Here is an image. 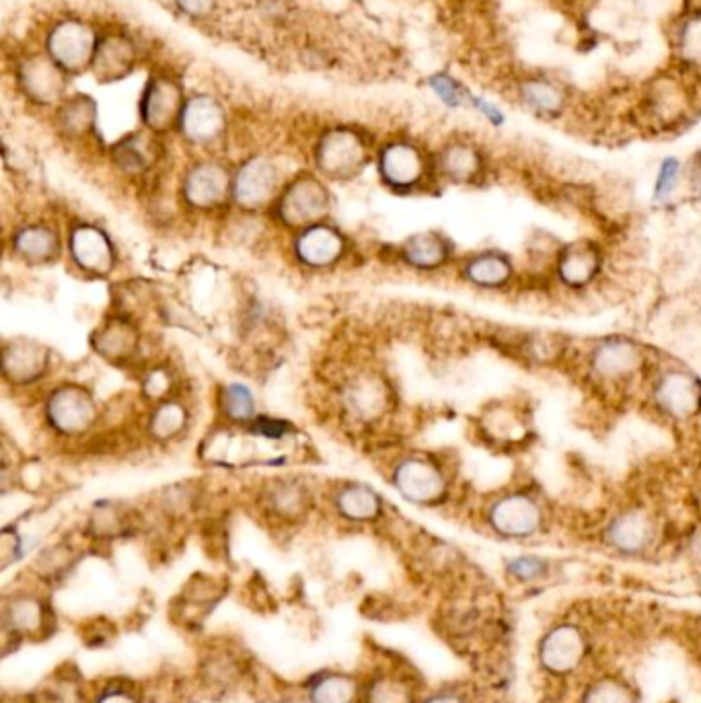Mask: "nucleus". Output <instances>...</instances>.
<instances>
[{"mask_svg": "<svg viewBox=\"0 0 701 703\" xmlns=\"http://www.w3.org/2000/svg\"><path fill=\"white\" fill-rule=\"evenodd\" d=\"M412 695L408 691V687L391 681V679H383L379 681L371 693H368V701L371 703H410Z\"/></svg>", "mask_w": 701, "mask_h": 703, "instance_id": "nucleus-40", "label": "nucleus"}, {"mask_svg": "<svg viewBox=\"0 0 701 703\" xmlns=\"http://www.w3.org/2000/svg\"><path fill=\"white\" fill-rule=\"evenodd\" d=\"M52 366V352L38 340L13 338L3 348V375L11 387L27 389L42 383Z\"/></svg>", "mask_w": 701, "mask_h": 703, "instance_id": "nucleus-15", "label": "nucleus"}, {"mask_svg": "<svg viewBox=\"0 0 701 703\" xmlns=\"http://www.w3.org/2000/svg\"><path fill=\"white\" fill-rule=\"evenodd\" d=\"M99 703H136V701L126 691H114V693H107Z\"/></svg>", "mask_w": 701, "mask_h": 703, "instance_id": "nucleus-45", "label": "nucleus"}, {"mask_svg": "<svg viewBox=\"0 0 701 703\" xmlns=\"http://www.w3.org/2000/svg\"><path fill=\"white\" fill-rule=\"evenodd\" d=\"M469 101L490 124H494V126H502L504 124V114L494 103L486 101L484 97H469Z\"/></svg>", "mask_w": 701, "mask_h": 703, "instance_id": "nucleus-43", "label": "nucleus"}, {"mask_svg": "<svg viewBox=\"0 0 701 703\" xmlns=\"http://www.w3.org/2000/svg\"><path fill=\"white\" fill-rule=\"evenodd\" d=\"M603 272V251L590 239H578L562 249L553 257V274L558 284L568 290H584L593 286Z\"/></svg>", "mask_w": 701, "mask_h": 703, "instance_id": "nucleus-16", "label": "nucleus"}, {"mask_svg": "<svg viewBox=\"0 0 701 703\" xmlns=\"http://www.w3.org/2000/svg\"><path fill=\"white\" fill-rule=\"evenodd\" d=\"M42 619H44L42 605L35 599L21 597L9 607V621L13 623L15 629H19V632H33V629H38L42 625Z\"/></svg>", "mask_w": 701, "mask_h": 703, "instance_id": "nucleus-38", "label": "nucleus"}, {"mask_svg": "<svg viewBox=\"0 0 701 703\" xmlns=\"http://www.w3.org/2000/svg\"><path fill=\"white\" fill-rule=\"evenodd\" d=\"M91 344H93V350L103 360L118 366H126L140 358L144 336L138 321L126 315L114 313L112 317L101 321V325L93 333Z\"/></svg>", "mask_w": 701, "mask_h": 703, "instance_id": "nucleus-17", "label": "nucleus"}, {"mask_svg": "<svg viewBox=\"0 0 701 703\" xmlns=\"http://www.w3.org/2000/svg\"><path fill=\"white\" fill-rule=\"evenodd\" d=\"M453 251V243L445 235L436 231H424L405 239L397 247L395 257L405 268L422 274H432L445 270L451 264Z\"/></svg>", "mask_w": 701, "mask_h": 703, "instance_id": "nucleus-20", "label": "nucleus"}, {"mask_svg": "<svg viewBox=\"0 0 701 703\" xmlns=\"http://www.w3.org/2000/svg\"><path fill=\"white\" fill-rule=\"evenodd\" d=\"M315 163L323 177L338 181L352 179L368 163V146L354 130H331L315 148Z\"/></svg>", "mask_w": 701, "mask_h": 703, "instance_id": "nucleus-13", "label": "nucleus"}, {"mask_svg": "<svg viewBox=\"0 0 701 703\" xmlns=\"http://www.w3.org/2000/svg\"><path fill=\"white\" fill-rule=\"evenodd\" d=\"M430 87L440 97V101H445L449 107H459L465 101H469V97H471L465 93V89L455 79L447 77V74H436V77H432Z\"/></svg>", "mask_w": 701, "mask_h": 703, "instance_id": "nucleus-39", "label": "nucleus"}, {"mask_svg": "<svg viewBox=\"0 0 701 703\" xmlns=\"http://www.w3.org/2000/svg\"><path fill=\"white\" fill-rule=\"evenodd\" d=\"M582 652V644L574 629H558L556 634L549 636L543 648V658L549 669L568 671L578 662Z\"/></svg>", "mask_w": 701, "mask_h": 703, "instance_id": "nucleus-31", "label": "nucleus"}, {"mask_svg": "<svg viewBox=\"0 0 701 703\" xmlns=\"http://www.w3.org/2000/svg\"><path fill=\"white\" fill-rule=\"evenodd\" d=\"M114 163L126 175H142L155 163V148L151 140L142 136H130L114 148Z\"/></svg>", "mask_w": 701, "mask_h": 703, "instance_id": "nucleus-30", "label": "nucleus"}, {"mask_svg": "<svg viewBox=\"0 0 701 703\" xmlns=\"http://www.w3.org/2000/svg\"><path fill=\"white\" fill-rule=\"evenodd\" d=\"M280 169L266 157H253L233 173L231 206L247 214L270 212L284 190Z\"/></svg>", "mask_w": 701, "mask_h": 703, "instance_id": "nucleus-9", "label": "nucleus"}, {"mask_svg": "<svg viewBox=\"0 0 701 703\" xmlns=\"http://www.w3.org/2000/svg\"><path fill=\"white\" fill-rule=\"evenodd\" d=\"M190 424L192 412L188 403L175 395L149 405V414L144 418V436L155 444H171L188 434Z\"/></svg>", "mask_w": 701, "mask_h": 703, "instance_id": "nucleus-22", "label": "nucleus"}, {"mask_svg": "<svg viewBox=\"0 0 701 703\" xmlns=\"http://www.w3.org/2000/svg\"><path fill=\"white\" fill-rule=\"evenodd\" d=\"M179 130L194 144H212L225 130L223 109L208 97H196L183 105L179 116Z\"/></svg>", "mask_w": 701, "mask_h": 703, "instance_id": "nucleus-25", "label": "nucleus"}, {"mask_svg": "<svg viewBox=\"0 0 701 703\" xmlns=\"http://www.w3.org/2000/svg\"><path fill=\"white\" fill-rule=\"evenodd\" d=\"M679 52L689 66L701 68V13L683 23L679 33Z\"/></svg>", "mask_w": 701, "mask_h": 703, "instance_id": "nucleus-37", "label": "nucleus"}, {"mask_svg": "<svg viewBox=\"0 0 701 703\" xmlns=\"http://www.w3.org/2000/svg\"><path fill=\"white\" fill-rule=\"evenodd\" d=\"M654 533V518L644 506L623 508L621 512H617V516H613V521L607 527V539L611 541V545L627 553L646 549L652 543Z\"/></svg>", "mask_w": 701, "mask_h": 703, "instance_id": "nucleus-24", "label": "nucleus"}, {"mask_svg": "<svg viewBox=\"0 0 701 703\" xmlns=\"http://www.w3.org/2000/svg\"><path fill=\"white\" fill-rule=\"evenodd\" d=\"M459 276L465 284L477 290L498 292L514 282L516 266L508 253L486 249L463 257L459 264Z\"/></svg>", "mask_w": 701, "mask_h": 703, "instance_id": "nucleus-19", "label": "nucleus"}, {"mask_svg": "<svg viewBox=\"0 0 701 703\" xmlns=\"http://www.w3.org/2000/svg\"><path fill=\"white\" fill-rule=\"evenodd\" d=\"M7 241L11 253L27 266H50L66 253V235L50 218L21 220Z\"/></svg>", "mask_w": 701, "mask_h": 703, "instance_id": "nucleus-12", "label": "nucleus"}, {"mask_svg": "<svg viewBox=\"0 0 701 703\" xmlns=\"http://www.w3.org/2000/svg\"><path fill=\"white\" fill-rule=\"evenodd\" d=\"M181 109V93L171 81H151L142 101V120L146 128L153 132H167L173 124H179Z\"/></svg>", "mask_w": 701, "mask_h": 703, "instance_id": "nucleus-27", "label": "nucleus"}, {"mask_svg": "<svg viewBox=\"0 0 701 703\" xmlns=\"http://www.w3.org/2000/svg\"><path fill=\"white\" fill-rule=\"evenodd\" d=\"M379 175L395 192H416L430 177V163L412 142H391L379 153Z\"/></svg>", "mask_w": 701, "mask_h": 703, "instance_id": "nucleus-14", "label": "nucleus"}, {"mask_svg": "<svg viewBox=\"0 0 701 703\" xmlns=\"http://www.w3.org/2000/svg\"><path fill=\"white\" fill-rule=\"evenodd\" d=\"M130 62H132L130 44L120 40V37H109L107 42H103L97 48V56H95L97 77L107 81L118 79L130 68Z\"/></svg>", "mask_w": 701, "mask_h": 703, "instance_id": "nucleus-32", "label": "nucleus"}, {"mask_svg": "<svg viewBox=\"0 0 701 703\" xmlns=\"http://www.w3.org/2000/svg\"><path fill=\"white\" fill-rule=\"evenodd\" d=\"M233 171L218 161H198L181 177L179 206L194 214H214L231 206Z\"/></svg>", "mask_w": 701, "mask_h": 703, "instance_id": "nucleus-8", "label": "nucleus"}, {"mask_svg": "<svg viewBox=\"0 0 701 703\" xmlns=\"http://www.w3.org/2000/svg\"><path fill=\"white\" fill-rule=\"evenodd\" d=\"M48 50L54 64L66 70H79L93 56V33L79 21H66L52 31Z\"/></svg>", "mask_w": 701, "mask_h": 703, "instance_id": "nucleus-23", "label": "nucleus"}, {"mask_svg": "<svg viewBox=\"0 0 701 703\" xmlns=\"http://www.w3.org/2000/svg\"><path fill=\"white\" fill-rule=\"evenodd\" d=\"M389 481L401 498L418 506H438L453 492V475L447 463L422 451L399 455L389 467Z\"/></svg>", "mask_w": 701, "mask_h": 703, "instance_id": "nucleus-1", "label": "nucleus"}, {"mask_svg": "<svg viewBox=\"0 0 701 703\" xmlns=\"http://www.w3.org/2000/svg\"><path fill=\"white\" fill-rule=\"evenodd\" d=\"M547 564L541 558H535V555H523V558H514L508 564V572L519 578V580H533L537 576H541L545 572Z\"/></svg>", "mask_w": 701, "mask_h": 703, "instance_id": "nucleus-41", "label": "nucleus"}, {"mask_svg": "<svg viewBox=\"0 0 701 703\" xmlns=\"http://www.w3.org/2000/svg\"><path fill=\"white\" fill-rule=\"evenodd\" d=\"M434 173L455 185H471L484 175V157L471 142H451L436 157Z\"/></svg>", "mask_w": 701, "mask_h": 703, "instance_id": "nucleus-26", "label": "nucleus"}, {"mask_svg": "<svg viewBox=\"0 0 701 703\" xmlns=\"http://www.w3.org/2000/svg\"><path fill=\"white\" fill-rule=\"evenodd\" d=\"M354 697V683L348 677L331 675L319 681L313 689L315 703H350Z\"/></svg>", "mask_w": 701, "mask_h": 703, "instance_id": "nucleus-36", "label": "nucleus"}, {"mask_svg": "<svg viewBox=\"0 0 701 703\" xmlns=\"http://www.w3.org/2000/svg\"><path fill=\"white\" fill-rule=\"evenodd\" d=\"M681 175H683V163L677 157L662 159L658 173H656V181H654V200L656 202H669L675 196V192L679 190Z\"/></svg>", "mask_w": 701, "mask_h": 703, "instance_id": "nucleus-35", "label": "nucleus"}, {"mask_svg": "<svg viewBox=\"0 0 701 703\" xmlns=\"http://www.w3.org/2000/svg\"><path fill=\"white\" fill-rule=\"evenodd\" d=\"M348 237L329 220L292 233L290 253L294 264L309 272H329L348 255Z\"/></svg>", "mask_w": 701, "mask_h": 703, "instance_id": "nucleus-10", "label": "nucleus"}, {"mask_svg": "<svg viewBox=\"0 0 701 703\" xmlns=\"http://www.w3.org/2000/svg\"><path fill=\"white\" fill-rule=\"evenodd\" d=\"M588 377L609 389H627L640 377L650 375V356L644 346L625 336H605L584 356Z\"/></svg>", "mask_w": 701, "mask_h": 703, "instance_id": "nucleus-2", "label": "nucleus"}, {"mask_svg": "<svg viewBox=\"0 0 701 703\" xmlns=\"http://www.w3.org/2000/svg\"><path fill=\"white\" fill-rule=\"evenodd\" d=\"M60 122H62V130L68 136L81 138L85 136L95 122V105L89 99H72L64 105L62 114H60Z\"/></svg>", "mask_w": 701, "mask_h": 703, "instance_id": "nucleus-34", "label": "nucleus"}, {"mask_svg": "<svg viewBox=\"0 0 701 703\" xmlns=\"http://www.w3.org/2000/svg\"><path fill=\"white\" fill-rule=\"evenodd\" d=\"M336 403L344 420L371 428L393 412L395 393L389 381L375 368H354L336 385Z\"/></svg>", "mask_w": 701, "mask_h": 703, "instance_id": "nucleus-4", "label": "nucleus"}, {"mask_svg": "<svg viewBox=\"0 0 701 703\" xmlns=\"http://www.w3.org/2000/svg\"><path fill=\"white\" fill-rule=\"evenodd\" d=\"M23 85L27 91L42 101H52L60 93V77L54 68V62L33 60L23 72Z\"/></svg>", "mask_w": 701, "mask_h": 703, "instance_id": "nucleus-33", "label": "nucleus"}, {"mask_svg": "<svg viewBox=\"0 0 701 703\" xmlns=\"http://www.w3.org/2000/svg\"><path fill=\"white\" fill-rule=\"evenodd\" d=\"M177 5L190 15H206L212 9V0H177Z\"/></svg>", "mask_w": 701, "mask_h": 703, "instance_id": "nucleus-44", "label": "nucleus"}, {"mask_svg": "<svg viewBox=\"0 0 701 703\" xmlns=\"http://www.w3.org/2000/svg\"><path fill=\"white\" fill-rule=\"evenodd\" d=\"M486 518L498 535L523 539L541 529L545 514L541 502L529 490H508L490 502Z\"/></svg>", "mask_w": 701, "mask_h": 703, "instance_id": "nucleus-11", "label": "nucleus"}, {"mask_svg": "<svg viewBox=\"0 0 701 703\" xmlns=\"http://www.w3.org/2000/svg\"><path fill=\"white\" fill-rule=\"evenodd\" d=\"M70 266L87 278H109L118 268V247L109 233L91 220H75L66 231Z\"/></svg>", "mask_w": 701, "mask_h": 703, "instance_id": "nucleus-7", "label": "nucleus"}, {"mask_svg": "<svg viewBox=\"0 0 701 703\" xmlns=\"http://www.w3.org/2000/svg\"><path fill=\"white\" fill-rule=\"evenodd\" d=\"M331 194L315 175H299L284 185L282 194L268 214L278 227L292 233L303 231L317 222L329 220Z\"/></svg>", "mask_w": 701, "mask_h": 703, "instance_id": "nucleus-6", "label": "nucleus"}, {"mask_svg": "<svg viewBox=\"0 0 701 703\" xmlns=\"http://www.w3.org/2000/svg\"><path fill=\"white\" fill-rule=\"evenodd\" d=\"M313 490L299 477H276L260 488L262 508L282 521H299L313 508Z\"/></svg>", "mask_w": 701, "mask_h": 703, "instance_id": "nucleus-18", "label": "nucleus"}, {"mask_svg": "<svg viewBox=\"0 0 701 703\" xmlns=\"http://www.w3.org/2000/svg\"><path fill=\"white\" fill-rule=\"evenodd\" d=\"M566 91L549 79H529L519 85V101L537 116H560L566 107Z\"/></svg>", "mask_w": 701, "mask_h": 703, "instance_id": "nucleus-28", "label": "nucleus"}, {"mask_svg": "<svg viewBox=\"0 0 701 703\" xmlns=\"http://www.w3.org/2000/svg\"><path fill=\"white\" fill-rule=\"evenodd\" d=\"M428 703H459V701L455 697H449V695H440V697H434Z\"/></svg>", "mask_w": 701, "mask_h": 703, "instance_id": "nucleus-46", "label": "nucleus"}, {"mask_svg": "<svg viewBox=\"0 0 701 703\" xmlns=\"http://www.w3.org/2000/svg\"><path fill=\"white\" fill-rule=\"evenodd\" d=\"M220 420L229 426L245 428L257 416V403L251 389L243 383H229L216 395Z\"/></svg>", "mask_w": 701, "mask_h": 703, "instance_id": "nucleus-29", "label": "nucleus"}, {"mask_svg": "<svg viewBox=\"0 0 701 703\" xmlns=\"http://www.w3.org/2000/svg\"><path fill=\"white\" fill-rule=\"evenodd\" d=\"M586 703H632V701L619 687L603 685L588 695Z\"/></svg>", "mask_w": 701, "mask_h": 703, "instance_id": "nucleus-42", "label": "nucleus"}, {"mask_svg": "<svg viewBox=\"0 0 701 703\" xmlns=\"http://www.w3.org/2000/svg\"><path fill=\"white\" fill-rule=\"evenodd\" d=\"M648 397L654 410L675 424L701 420V379L683 366L650 370Z\"/></svg>", "mask_w": 701, "mask_h": 703, "instance_id": "nucleus-5", "label": "nucleus"}, {"mask_svg": "<svg viewBox=\"0 0 701 703\" xmlns=\"http://www.w3.org/2000/svg\"><path fill=\"white\" fill-rule=\"evenodd\" d=\"M329 492L331 508L348 523H375L383 516L381 494L360 481H342Z\"/></svg>", "mask_w": 701, "mask_h": 703, "instance_id": "nucleus-21", "label": "nucleus"}, {"mask_svg": "<svg viewBox=\"0 0 701 703\" xmlns=\"http://www.w3.org/2000/svg\"><path fill=\"white\" fill-rule=\"evenodd\" d=\"M44 420L52 436L77 442L89 440L97 432L103 412L85 385L60 383L46 393Z\"/></svg>", "mask_w": 701, "mask_h": 703, "instance_id": "nucleus-3", "label": "nucleus"}]
</instances>
